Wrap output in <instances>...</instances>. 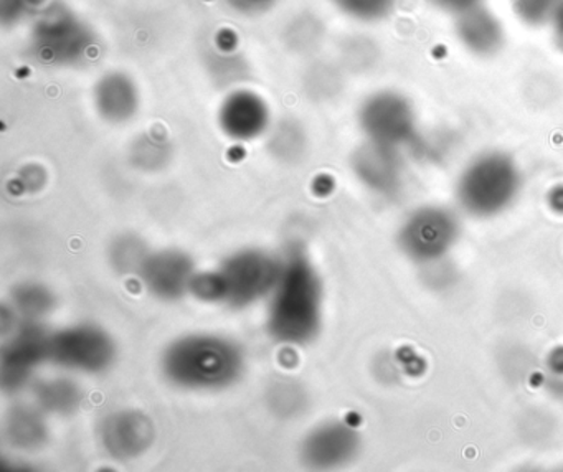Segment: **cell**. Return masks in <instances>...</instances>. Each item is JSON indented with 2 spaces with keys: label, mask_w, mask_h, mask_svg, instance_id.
Wrapping results in <instances>:
<instances>
[{
  "label": "cell",
  "mask_w": 563,
  "mask_h": 472,
  "mask_svg": "<svg viewBox=\"0 0 563 472\" xmlns=\"http://www.w3.org/2000/svg\"><path fill=\"white\" fill-rule=\"evenodd\" d=\"M355 172L374 190H390L398 178L395 149L371 142L355 154Z\"/></svg>",
  "instance_id": "9a60e30c"
},
{
  "label": "cell",
  "mask_w": 563,
  "mask_h": 472,
  "mask_svg": "<svg viewBox=\"0 0 563 472\" xmlns=\"http://www.w3.org/2000/svg\"><path fill=\"white\" fill-rule=\"evenodd\" d=\"M150 256L146 243L134 234H121L110 246V263L118 273H140Z\"/></svg>",
  "instance_id": "ffe728a7"
},
{
  "label": "cell",
  "mask_w": 563,
  "mask_h": 472,
  "mask_svg": "<svg viewBox=\"0 0 563 472\" xmlns=\"http://www.w3.org/2000/svg\"><path fill=\"white\" fill-rule=\"evenodd\" d=\"M144 287L153 296L164 300H176L183 297L192 286L196 271L189 254L177 250L150 253L140 270Z\"/></svg>",
  "instance_id": "30bf717a"
},
{
  "label": "cell",
  "mask_w": 563,
  "mask_h": 472,
  "mask_svg": "<svg viewBox=\"0 0 563 472\" xmlns=\"http://www.w3.org/2000/svg\"><path fill=\"white\" fill-rule=\"evenodd\" d=\"M484 0H431L434 7L444 10V12L460 13L466 12V10L474 9V7L483 6Z\"/></svg>",
  "instance_id": "cb8c5ba5"
},
{
  "label": "cell",
  "mask_w": 563,
  "mask_h": 472,
  "mask_svg": "<svg viewBox=\"0 0 563 472\" xmlns=\"http://www.w3.org/2000/svg\"><path fill=\"white\" fill-rule=\"evenodd\" d=\"M283 263L262 250H243L227 257L217 271L196 274L190 293L209 303L246 307L275 290Z\"/></svg>",
  "instance_id": "3957f363"
},
{
  "label": "cell",
  "mask_w": 563,
  "mask_h": 472,
  "mask_svg": "<svg viewBox=\"0 0 563 472\" xmlns=\"http://www.w3.org/2000/svg\"><path fill=\"white\" fill-rule=\"evenodd\" d=\"M45 413L37 405H15L4 419V438L11 448L34 452L48 441Z\"/></svg>",
  "instance_id": "5bb4252c"
},
{
  "label": "cell",
  "mask_w": 563,
  "mask_h": 472,
  "mask_svg": "<svg viewBox=\"0 0 563 472\" xmlns=\"http://www.w3.org/2000/svg\"><path fill=\"white\" fill-rule=\"evenodd\" d=\"M335 2L349 15L374 22L387 17L394 10L397 0H335Z\"/></svg>",
  "instance_id": "7402d4cb"
},
{
  "label": "cell",
  "mask_w": 563,
  "mask_h": 472,
  "mask_svg": "<svg viewBox=\"0 0 563 472\" xmlns=\"http://www.w3.org/2000/svg\"><path fill=\"white\" fill-rule=\"evenodd\" d=\"M456 234L457 221L450 211L427 207L415 211L401 227L400 243L415 260H434L450 250Z\"/></svg>",
  "instance_id": "ba28073f"
},
{
  "label": "cell",
  "mask_w": 563,
  "mask_h": 472,
  "mask_svg": "<svg viewBox=\"0 0 563 472\" xmlns=\"http://www.w3.org/2000/svg\"><path fill=\"white\" fill-rule=\"evenodd\" d=\"M48 337L37 320H25L11 337L0 359V385L18 393L31 383L35 369L48 360Z\"/></svg>",
  "instance_id": "52a82bcc"
},
{
  "label": "cell",
  "mask_w": 563,
  "mask_h": 472,
  "mask_svg": "<svg viewBox=\"0 0 563 472\" xmlns=\"http://www.w3.org/2000/svg\"><path fill=\"white\" fill-rule=\"evenodd\" d=\"M553 26H555V36L559 40L560 45H563V9L560 10L556 19L553 20Z\"/></svg>",
  "instance_id": "d4e9b609"
},
{
  "label": "cell",
  "mask_w": 563,
  "mask_h": 472,
  "mask_svg": "<svg viewBox=\"0 0 563 472\" xmlns=\"http://www.w3.org/2000/svg\"><path fill=\"white\" fill-rule=\"evenodd\" d=\"M514 12L527 25L553 23L563 9V0H512Z\"/></svg>",
  "instance_id": "44dd1931"
},
{
  "label": "cell",
  "mask_w": 563,
  "mask_h": 472,
  "mask_svg": "<svg viewBox=\"0 0 563 472\" xmlns=\"http://www.w3.org/2000/svg\"><path fill=\"white\" fill-rule=\"evenodd\" d=\"M98 108L104 118L114 122L130 119L136 111V95L126 81L120 78L108 79L98 91Z\"/></svg>",
  "instance_id": "ac0fdd59"
},
{
  "label": "cell",
  "mask_w": 563,
  "mask_h": 472,
  "mask_svg": "<svg viewBox=\"0 0 563 472\" xmlns=\"http://www.w3.org/2000/svg\"><path fill=\"white\" fill-rule=\"evenodd\" d=\"M84 389L68 376L42 380L34 388L35 405L48 415L70 416L84 403Z\"/></svg>",
  "instance_id": "2e32d148"
},
{
  "label": "cell",
  "mask_w": 563,
  "mask_h": 472,
  "mask_svg": "<svg viewBox=\"0 0 563 472\" xmlns=\"http://www.w3.org/2000/svg\"><path fill=\"white\" fill-rule=\"evenodd\" d=\"M220 124L230 138L246 141L265 131L268 124V109L255 95L236 92L223 105Z\"/></svg>",
  "instance_id": "4fadbf2b"
},
{
  "label": "cell",
  "mask_w": 563,
  "mask_h": 472,
  "mask_svg": "<svg viewBox=\"0 0 563 472\" xmlns=\"http://www.w3.org/2000/svg\"><path fill=\"white\" fill-rule=\"evenodd\" d=\"M520 187V175L512 158L487 152L474 158L457 182L461 207L476 217H493L506 210Z\"/></svg>",
  "instance_id": "277c9868"
},
{
  "label": "cell",
  "mask_w": 563,
  "mask_h": 472,
  "mask_svg": "<svg viewBox=\"0 0 563 472\" xmlns=\"http://www.w3.org/2000/svg\"><path fill=\"white\" fill-rule=\"evenodd\" d=\"M12 310L24 320H41L55 309V296L44 284L27 281L12 290Z\"/></svg>",
  "instance_id": "d6986e66"
},
{
  "label": "cell",
  "mask_w": 563,
  "mask_h": 472,
  "mask_svg": "<svg viewBox=\"0 0 563 472\" xmlns=\"http://www.w3.org/2000/svg\"><path fill=\"white\" fill-rule=\"evenodd\" d=\"M173 385L196 392H216L233 385L245 369V355L233 340L213 333H190L174 340L161 359Z\"/></svg>",
  "instance_id": "7a4b0ae2"
},
{
  "label": "cell",
  "mask_w": 563,
  "mask_h": 472,
  "mask_svg": "<svg viewBox=\"0 0 563 472\" xmlns=\"http://www.w3.org/2000/svg\"><path fill=\"white\" fill-rule=\"evenodd\" d=\"M272 145L278 157L292 161L301 154L302 147H305V138H302L298 128L292 124H285L279 131H276Z\"/></svg>",
  "instance_id": "603a6c76"
},
{
  "label": "cell",
  "mask_w": 563,
  "mask_h": 472,
  "mask_svg": "<svg viewBox=\"0 0 563 472\" xmlns=\"http://www.w3.org/2000/svg\"><path fill=\"white\" fill-rule=\"evenodd\" d=\"M156 439V426L146 413L121 409L111 413L100 426V441L108 455L131 461L150 451Z\"/></svg>",
  "instance_id": "9c48e42d"
},
{
  "label": "cell",
  "mask_w": 563,
  "mask_h": 472,
  "mask_svg": "<svg viewBox=\"0 0 563 472\" xmlns=\"http://www.w3.org/2000/svg\"><path fill=\"white\" fill-rule=\"evenodd\" d=\"M48 360L70 372L103 373L117 360V345L100 327L81 323L51 333Z\"/></svg>",
  "instance_id": "5b68a950"
},
{
  "label": "cell",
  "mask_w": 563,
  "mask_h": 472,
  "mask_svg": "<svg viewBox=\"0 0 563 472\" xmlns=\"http://www.w3.org/2000/svg\"><path fill=\"white\" fill-rule=\"evenodd\" d=\"M269 0H235L236 6L245 7V9H256L258 6H265Z\"/></svg>",
  "instance_id": "484cf974"
},
{
  "label": "cell",
  "mask_w": 563,
  "mask_h": 472,
  "mask_svg": "<svg viewBox=\"0 0 563 472\" xmlns=\"http://www.w3.org/2000/svg\"><path fill=\"white\" fill-rule=\"evenodd\" d=\"M358 435L344 422H328L312 429L302 441L301 458L311 469H335L357 455Z\"/></svg>",
  "instance_id": "8fae6325"
},
{
  "label": "cell",
  "mask_w": 563,
  "mask_h": 472,
  "mask_svg": "<svg viewBox=\"0 0 563 472\" xmlns=\"http://www.w3.org/2000/svg\"><path fill=\"white\" fill-rule=\"evenodd\" d=\"M266 329L276 342L306 345L318 337L322 322V286L318 271L302 251L283 263L273 290Z\"/></svg>",
  "instance_id": "6da1fadb"
},
{
  "label": "cell",
  "mask_w": 563,
  "mask_h": 472,
  "mask_svg": "<svg viewBox=\"0 0 563 472\" xmlns=\"http://www.w3.org/2000/svg\"><path fill=\"white\" fill-rule=\"evenodd\" d=\"M456 17L457 39L474 55H494L503 46V25L486 7H474Z\"/></svg>",
  "instance_id": "7c38bea8"
},
{
  "label": "cell",
  "mask_w": 563,
  "mask_h": 472,
  "mask_svg": "<svg viewBox=\"0 0 563 472\" xmlns=\"http://www.w3.org/2000/svg\"><path fill=\"white\" fill-rule=\"evenodd\" d=\"M361 125L371 142L397 149L413 138L417 118L413 106L404 96L384 91L362 106Z\"/></svg>",
  "instance_id": "8992f818"
},
{
  "label": "cell",
  "mask_w": 563,
  "mask_h": 472,
  "mask_svg": "<svg viewBox=\"0 0 563 472\" xmlns=\"http://www.w3.org/2000/svg\"><path fill=\"white\" fill-rule=\"evenodd\" d=\"M265 402L276 418L292 419L306 411L309 399L301 383L292 378H276L266 389Z\"/></svg>",
  "instance_id": "e0dca14e"
}]
</instances>
